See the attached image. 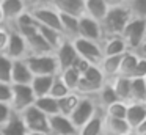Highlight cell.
<instances>
[{"mask_svg": "<svg viewBox=\"0 0 146 135\" xmlns=\"http://www.w3.org/2000/svg\"><path fill=\"white\" fill-rule=\"evenodd\" d=\"M79 38L93 41V43H102V30L98 21L88 17V16H80L79 17Z\"/></svg>", "mask_w": 146, "mask_h": 135, "instance_id": "obj_10", "label": "cell"}, {"mask_svg": "<svg viewBox=\"0 0 146 135\" xmlns=\"http://www.w3.org/2000/svg\"><path fill=\"white\" fill-rule=\"evenodd\" d=\"M54 77L55 75H33L32 82H30V88H32L35 97L49 96Z\"/></svg>", "mask_w": 146, "mask_h": 135, "instance_id": "obj_25", "label": "cell"}, {"mask_svg": "<svg viewBox=\"0 0 146 135\" xmlns=\"http://www.w3.org/2000/svg\"><path fill=\"white\" fill-rule=\"evenodd\" d=\"M33 105L36 107V108L39 110V112H42L46 116H54L58 113V102L57 99H54V97L50 96H42V97H36L35 99V104Z\"/></svg>", "mask_w": 146, "mask_h": 135, "instance_id": "obj_30", "label": "cell"}, {"mask_svg": "<svg viewBox=\"0 0 146 135\" xmlns=\"http://www.w3.org/2000/svg\"><path fill=\"white\" fill-rule=\"evenodd\" d=\"M79 100H80V96L77 93H74V91L68 93L64 97H61V99L57 100L58 102V113L69 118L71 113L74 112V108H76L77 104H79Z\"/></svg>", "mask_w": 146, "mask_h": 135, "instance_id": "obj_29", "label": "cell"}, {"mask_svg": "<svg viewBox=\"0 0 146 135\" xmlns=\"http://www.w3.org/2000/svg\"><path fill=\"white\" fill-rule=\"evenodd\" d=\"M11 102L10 107L13 112L21 113L22 110H25L27 107L35 104V94H33L30 85H11Z\"/></svg>", "mask_w": 146, "mask_h": 135, "instance_id": "obj_8", "label": "cell"}, {"mask_svg": "<svg viewBox=\"0 0 146 135\" xmlns=\"http://www.w3.org/2000/svg\"><path fill=\"white\" fill-rule=\"evenodd\" d=\"M60 24H61V35L64 39H76L79 38V17L69 14H60Z\"/></svg>", "mask_w": 146, "mask_h": 135, "instance_id": "obj_23", "label": "cell"}, {"mask_svg": "<svg viewBox=\"0 0 146 135\" xmlns=\"http://www.w3.org/2000/svg\"><path fill=\"white\" fill-rule=\"evenodd\" d=\"M69 135H77V132H76V134H69Z\"/></svg>", "mask_w": 146, "mask_h": 135, "instance_id": "obj_54", "label": "cell"}, {"mask_svg": "<svg viewBox=\"0 0 146 135\" xmlns=\"http://www.w3.org/2000/svg\"><path fill=\"white\" fill-rule=\"evenodd\" d=\"M145 33H146V19H145Z\"/></svg>", "mask_w": 146, "mask_h": 135, "instance_id": "obj_52", "label": "cell"}, {"mask_svg": "<svg viewBox=\"0 0 146 135\" xmlns=\"http://www.w3.org/2000/svg\"><path fill=\"white\" fill-rule=\"evenodd\" d=\"M135 132H137L138 135H146V119L138 126V127H137V130H135Z\"/></svg>", "mask_w": 146, "mask_h": 135, "instance_id": "obj_47", "label": "cell"}, {"mask_svg": "<svg viewBox=\"0 0 146 135\" xmlns=\"http://www.w3.org/2000/svg\"><path fill=\"white\" fill-rule=\"evenodd\" d=\"M11 112H13V110H11V107L8 105V104H0V127L8 121Z\"/></svg>", "mask_w": 146, "mask_h": 135, "instance_id": "obj_43", "label": "cell"}, {"mask_svg": "<svg viewBox=\"0 0 146 135\" xmlns=\"http://www.w3.org/2000/svg\"><path fill=\"white\" fill-rule=\"evenodd\" d=\"M146 100V85L143 78H130V102L143 104Z\"/></svg>", "mask_w": 146, "mask_h": 135, "instance_id": "obj_31", "label": "cell"}, {"mask_svg": "<svg viewBox=\"0 0 146 135\" xmlns=\"http://www.w3.org/2000/svg\"><path fill=\"white\" fill-rule=\"evenodd\" d=\"M99 110L98 104H96L94 97H88V96H80V100L77 104V107L74 108V112L71 113L69 119L74 124V127L79 130L88 119H91L96 115V112Z\"/></svg>", "mask_w": 146, "mask_h": 135, "instance_id": "obj_3", "label": "cell"}, {"mask_svg": "<svg viewBox=\"0 0 146 135\" xmlns=\"http://www.w3.org/2000/svg\"><path fill=\"white\" fill-rule=\"evenodd\" d=\"M33 74L30 72L25 60H14L11 69V85H30Z\"/></svg>", "mask_w": 146, "mask_h": 135, "instance_id": "obj_16", "label": "cell"}, {"mask_svg": "<svg viewBox=\"0 0 146 135\" xmlns=\"http://www.w3.org/2000/svg\"><path fill=\"white\" fill-rule=\"evenodd\" d=\"M130 132V127L127 126L126 119L108 118L104 115V129L102 135H126Z\"/></svg>", "mask_w": 146, "mask_h": 135, "instance_id": "obj_22", "label": "cell"}, {"mask_svg": "<svg viewBox=\"0 0 146 135\" xmlns=\"http://www.w3.org/2000/svg\"><path fill=\"white\" fill-rule=\"evenodd\" d=\"M121 57L123 55H116V57H102L101 63H99V69L104 74L105 82L111 80L113 77L118 75V71H119V63H121Z\"/></svg>", "mask_w": 146, "mask_h": 135, "instance_id": "obj_26", "label": "cell"}, {"mask_svg": "<svg viewBox=\"0 0 146 135\" xmlns=\"http://www.w3.org/2000/svg\"><path fill=\"white\" fill-rule=\"evenodd\" d=\"M10 30V36H8V43H7V49H5V55L8 58L14 60H24L27 57V43L25 38L21 33H17L16 30L8 27Z\"/></svg>", "mask_w": 146, "mask_h": 135, "instance_id": "obj_9", "label": "cell"}, {"mask_svg": "<svg viewBox=\"0 0 146 135\" xmlns=\"http://www.w3.org/2000/svg\"><path fill=\"white\" fill-rule=\"evenodd\" d=\"M72 46L77 52V57L86 60L90 65H99L102 57H104L101 44L93 43V41L83 39V38H76V39H72Z\"/></svg>", "mask_w": 146, "mask_h": 135, "instance_id": "obj_6", "label": "cell"}, {"mask_svg": "<svg viewBox=\"0 0 146 135\" xmlns=\"http://www.w3.org/2000/svg\"><path fill=\"white\" fill-rule=\"evenodd\" d=\"M11 83H2L0 82V104H8L11 102Z\"/></svg>", "mask_w": 146, "mask_h": 135, "instance_id": "obj_39", "label": "cell"}, {"mask_svg": "<svg viewBox=\"0 0 146 135\" xmlns=\"http://www.w3.org/2000/svg\"><path fill=\"white\" fill-rule=\"evenodd\" d=\"M107 8H118V6H126L127 0H104Z\"/></svg>", "mask_w": 146, "mask_h": 135, "instance_id": "obj_45", "label": "cell"}, {"mask_svg": "<svg viewBox=\"0 0 146 135\" xmlns=\"http://www.w3.org/2000/svg\"><path fill=\"white\" fill-rule=\"evenodd\" d=\"M82 77L85 78L86 82H90L91 85L98 86V88H101L102 85L105 83V77H104V74L101 72V69H99L98 65H91V66H90V68L82 74Z\"/></svg>", "mask_w": 146, "mask_h": 135, "instance_id": "obj_33", "label": "cell"}, {"mask_svg": "<svg viewBox=\"0 0 146 135\" xmlns=\"http://www.w3.org/2000/svg\"><path fill=\"white\" fill-rule=\"evenodd\" d=\"M90 66H91V65H90V63L86 61V60H83V58H80V57H77L76 61L72 63V66H71V68H74V69H76V71L79 72L80 75H82L83 72H85L86 69L90 68Z\"/></svg>", "mask_w": 146, "mask_h": 135, "instance_id": "obj_42", "label": "cell"}, {"mask_svg": "<svg viewBox=\"0 0 146 135\" xmlns=\"http://www.w3.org/2000/svg\"><path fill=\"white\" fill-rule=\"evenodd\" d=\"M44 3L52 6L60 14H69L76 17L83 16V0H46Z\"/></svg>", "mask_w": 146, "mask_h": 135, "instance_id": "obj_13", "label": "cell"}, {"mask_svg": "<svg viewBox=\"0 0 146 135\" xmlns=\"http://www.w3.org/2000/svg\"><path fill=\"white\" fill-rule=\"evenodd\" d=\"M126 135H138V134H137V132H133V130H130L129 134H126Z\"/></svg>", "mask_w": 146, "mask_h": 135, "instance_id": "obj_50", "label": "cell"}, {"mask_svg": "<svg viewBox=\"0 0 146 135\" xmlns=\"http://www.w3.org/2000/svg\"><path fill=\"white\" fill-rule=\"evenodd\" d=\"M107 82H110L118 100L126 102V104L130 102V78L116 75V77H113L111 80H107Z\"/></svg>", "mask_w": 146, "mask_h": 135, "instance_id": "obj_21", "label": "cell"}, {"mask_svg": "<svg viewBox=\"0 0 146 135\" xmlns=\"http://www.w3.org/2000/svg\"><path fill=\"white\" fill-rule=\"evenodd\" d=\"M76 132L77 129L68 116H63L60 113L49 116V135H69Z\"/></svg>", "mask_w": 146, "mask_h": 135, "instance_id": "obj_14", "label": "cell"}, {"mask_svg": "<svg viewBox=\"0 0 146 135\" xmlns=\"http://www.w3.org/2000/svg\"><path fill=\"white\" fill-rule=\"evenodd\" d=\"M102 129H104V110L99 108L96 115L77 130V135H102Z\"/></svg>", "mask_w": 146, "mask_h": 135, "instance_id": "obj_19", "label": "cell"}, {"mask_svg": "<svg viewBox=\"0 0 146 135\" xmlns=\"http://www.w3.org/2000/svg\"><path fill=\"white\" fill-rule=\"evenodd\" d=\"M138 58L135 57L133 52H124L123 57H121V63H119V71H118V75L121 77H127V78H132L133 71H135V66Z\"/></svg>", "mask_w": 146, "mask_h": 135, "instance_id": "obj_28", "label": "cell"}, {"mask_svg": "<svg viewBox=\"0 0 146 135\" xmlns=\"http://www.w3.org/2000/svg\"><path fill=\"white\" fill-rule=\"evenodd\" d=\"M143 105H145V108H146V100H145V102H143Z\"/></svg>", "mask_w": 146, "mask_h": 135, "instance_id": "obj_53", "label": "cell"}, {"mask_svg": "<svg viewBox=\"0 0 146 135\" xmlns=\"http://www.w3.org/2000/svg\"><path fill=\"white\" fill-rule=\"evenodd\" d=\"M54 55L55 60H57V65H58V71H64V69L71 68L72 63L76 61L77 58V52L72 46V41L69 39H64L57 49L54 50Z\"/></svg>", "mask_w": 146, "mask_h": 135, "instance_id": "obj_11", "label": "cell"}, {"mask_svg": "<svg viewBox=\"0 0 146 135\" xmlns=\"http://www.w3.org/2000/svg\"><path fill=\"white\" fill-rule=\"evenodd\" d=\"M126 110H127V104L121 102V100H116L111 105H108L107 108L104 110V115L108 116V118H118V119H124L126 118Z\"/></svg>", "mask_w": 146, "mask_h": 135, "instance_id": "obj_38", "label": "cell"}, {"mask_svg": "<svg viewBox=\"0 0 146 135\" xmlns=\"http://www.w3.org/2000/svg\"><path fill=\"white\" fill-rule=\"evenodd\" d=\"M130 13L126 6H118V8H108L107 14L104 16L99 25L102 30V41L107 38L121 36L124 27L130 21Z\"/></svg>", "mask_w": 146, "mask_h": 135, "instance_id": "obj_1", "label": "cell"}, {"mask_svg": "<svg viewBox=\"0 0 146 135\" xmlns=\"http://www.w3.org/2000/svg\"><path fill=\"white\" fill-rule=\"evenodd\" d=\"M27 134H29V130H27L21 115L16 112H11L8 121L0 127V135H27Z\"/></svg>", "mask_w": 146, "mask_h": 135, "instance_id": "obj_18", "label": "cell"}, {"mask_svg": "<svg viewBox=\"0 0 146 135\" xmlns=\"http://www.w3.org/2000/svg\"><path fill=\"white\" fill-rule=\"evenodd\" d=\"M5 21H3V14H2V9H0V25H3Z\"/></svg>", "mask_w": 146, "mask_h": 135, "instance_id": "obj_48", "label": "cell"}, {"mask_svg": "<svg viewBox=\"0 0 146 135\" xmlns=\"http://www.w3.org/2000/svg\"><path fill=\"white\" fill-rule=\"evenodd\" d=\"M126 122L130 127V130L135 132L137 127L141 124L146 119V108L143 104H137V102H129L127 104V110H126Z\"/></svg>", "mask_w": 146, "mask_h": 135, "instance_id": "obj_15", "label": "cell"}, {"mask_svg": "<svg viewBox=\"0 0 146 135\" xmlns=\"http://www.w3.org/2000/svg\"><path fill=\"white\" fill-rule=\"evenodd\" d=\"M38 31H39V35L44 38L46 43L50 46L52 50H55V49H57V47L64 41V36L60 33V31H57V30H52V28L41 27V25H39V27H38Z\"/></svg>", "mask_w": 146, "mask_h": 135, "instance_id": "obj_32", "label": "cell"}, {"mask_svg": "<svg viewBox=\"0 0 146 135\" xmlns=\"http://www.w3.org/2000/svg\"><path fill=\"white\" fill-rule=\"evenodd\" d=\"M30 14L33 16V19L36 21V24L41 25V27H47L52 30H57L61 33V24H60V13H57L52 6L41 3V5H36L33 8L29 9Z\"/></svg>", "mask_w": 146, "mask_h": 135, "instance_id": "obj_4", "label": "cell"}, {"mask_svg": "<svg viewBox=\"0 0 146 135\" xmlns=\"http://www.w3.org/2000/svg\"><path fill=\"white\" fill-rule=\"evenodd\" d=\"M8 36H10V30L7 25H0V53H3L7 49V43H8Z\"/></svg>", "mask_w": 146, "mask_h": 135, "instance_id": "obj_40", "label": "cell"}, {"mask_svg": "<svg viewBox=\"0 0 146 135\" xmlns=\"http://www.w3.org/2000/svg\"><path fill=\"white\" fill-rule=\"evenodd\" d=\"M58 75H60V78L63 80V83L66 85L68 88H69V91H74V90H76L77 83H79L80 77H82V75H80L74 68H68V69H64V71L58 72Z\"/></svg>", "mask_w": 146, "mask_h": 135, "instance_id": "obj_35", "label": "cell"}, {"mask_svg": "<svg viewBox=\"0 0 146 135\" xmlns=\"http://www.w3.org/2000/svg\"><path fill=\"white\" fill-rule=\"evenodd\" d=\"M101 49H102V55L104 57H116V55H123L124 52H127L126 44L121 39V36L104 39L101 43Z\"/></svg>", "mask_w": 146, "mask_h": 135, "instance_id": "obj_24", "label": "cell"}, {"mask_svg": "<svg viewBox=\"0 0 146 135\" xmlns=\"http://www.w3.org/2000/svg\"><path fill=\"white\" fill-rule=\"evenodd\" d=\"M19 115L29 132H39V134L49 135V118L42 112H39L35 105L27 107Z\"/></svg>", "mask_w": 146, "mask_h": 135, "instance_id": "obj_5", "label": "cell"}, {"mask_svg": "<svg viewBox=\"0 0 146 135\" xmlns=\"http://www.w3.org/2000/svg\"><path fill=\"white\" fill-rule=\"evenodd\" d=\"M145 75H146V60L138 58V61H137V66H135V71H133L132 78H143Z\"/></svg>", "mask_w": 146, "mask_h": 135, "instance_id": "obj_41", "label": "cell"}, {"mask_svg": "<svg viewBox=\"0 0 146 135\" xmlns=\"http://www.w3.org/2000/svg\"><path fill=\"white\" fill-rule=\"evenodd\" d=\"M145 36H146L145 21H141V19H133V17L127 22V25L124 27L123 33H121V39L124 41L126 49L129 50V52H132V50L141 43V39Z\"/></svg>", "mask_w": 146, "mask_h": 135, "instance_id": "obj_7", "label": "cell"}, {"mask_svg": "<svg viewBox=\"0 0 146 135\" xmlns=\"http://www.w3.org/2000/svg\"><path fill=\"white\" fill-rule=\"evenodd\" d=\"M68 93H71L69 88L63 83V80L60 78V75L57 74L54 77V82H52V86H50V91H49V96L58 100V99H61V97H64Z\"/></svg>", "mask_w": 146, "mask_h": 135, "instance_id": "obj_37", "label": "cell"}, {"mask_svg": "<svg viewBox=\"0 0 146 135\" xmlns=\"http://www.w3.org/2000/svg\"><path fill=\"white\" fill-rule=\"evenodd\" d=\"M143 82H145V85H146V75H145V77H143Z\"/></svg>", "mask_w": 146, "mask_h": 135, "instance_id": "obj_51", "label": "cell"}, {"mask_svg": "<svg viewBox=\"0 0 146 135\" xmlns=\"http://www.w3.org/2000/svg\"><path fill=\"white\" fill-rule=\"evenodd\" d=\"M0 9L3 14L5 25H10L19 16H22L29 9V6L24 0H0Z\"/></svg>", "mask_w": 146, "mask_h": 135, "instance_id": "obj_12", "label": "cell"}, {"mask_svg": "<svg viewBox=\"0 0 146 135\" xmlns=\"http://www.w3.org/2000/svg\"><path fill=\"white\" fill-rule=\"evenodd\" d=\"M93 97H94L98 107H99V108H102V110H105L108 105H111L113 102H116V100H118V97H116V94H115L113 88H111L110 82H105V83L101 86V90H99Z\"/></svg>", "mask_w": 146, "mask_h": 135, "instance_id": "obj_27", "label": "cell"}, {"mask_svg": "<svg viewBox=\"0 0 146 135\" xmlns=\"http://www.w3.org/2000/svg\"><path fill=\"white\" fill-rule=\"evenodd\" d=\"M108 8L104 3V0H83V16L94 19L101 22L104 16L107 14Z\"/></svg>", "mask_w": 146, "mask_h": 135, "instance_id": "obj_20", "label": "cell"}, {"mask_svg": "<svg viewBox=\"0 0 146 135\" xmlns=\"http://www.w3.org/2000/svg\"><path fill=\"white\" fill-rule=\"evenodd\" d=\"M25 43H27V57L29 55H46V53H54V50H52L50 46L44 41V38L39 35V31L27 36Z\"/></svg>", "mask_w": 146, "mask_h": 135, "instance_id": "obj_17", "label": "cell"}, {"mask_svg": "<svg viewBox=\"0 0 146 135\" xmlns=\"http://www.w3.org/2000/svg\"><path fill=\"white\" fill-rule=\"evenodd\" d=\"M24 2L27 3V6H29V9H30V8H33V6H36V5H41V3H44L46 0H24Z\"/></svg>", "mask_w": 146, "mask_h": 135, "instance_id": "obj_46", "label": "cell"}, {"mask_svg": "<svg viewBox=\"0 0 146 135\" xmlns=\"http://www.w3.org/2000/svg\"><path fill=\"white\" fill-rule=\"evenodd\" d=\"M27 135H47V134H39V132H29Z\"/></svg>", "mask_w": 146, "mask_h": 135, "instance_id": "obj_49", "label": "cell"}, {"mask_svg": "<svg viewBox=\"0 0 146 135\" xmlns=\"http://www.w3.org/2000/svg\"><path fill=\"white\" fill-rule=\"evenodd\" d=\"M126 8L129 9L130 17L133 19H146V0H127Z\"/></svg>", "mask_w": 146, "mask_h": 135, "instance_id": "obj_34", "label": "cell"}, {"mask_svg": "<svg viewBox=\"0 0 146 135\" xmlns=\"http://www.w3.org/2000/svg\"><path fill=\"white\" fill-rule=\"evenodd\" d=\"M11 69H13V60L8 58L5 53H0V82L2 83H11Z\"/></svg>", "mask_w": 146, "mask_h": 135, "instance_id": "obj_36", "label": "cell"}, {"mask_svg": "<svg viewBox=\"0 0 146 135\" xmlns=\"http://www.w3.org/2000/svg\"><path fill=\"white\" fill-rule=\"evenodd\" d=\"M25 63L29 66L30 72L33 75H57L58 65L54 53H46V55H29L25 57Z\"/></svg>", "mask_w": 146, "mask_h": 135, "instance_id": "obj_2", "label": "cell"}, {"mask_svg": "<svg viewBox=\"0 0 146 135\" xmlns=\"http://www.w3.org/2000/svg\"><path fill=\"white\" fill-rule=\"evenodd\" d=\"M133 53H135L137 58H141V60H146V36L141 39V43L138 44V46L135 47V49L132 50Z\"/></svg>", "mask_w": 146, "mask_h": 135, "instance_id": "obj_44", "label": "cell"}]
</instances>
